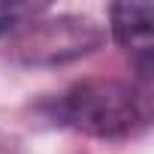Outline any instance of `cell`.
<instances>
[{
    "label": "cell",
    "mask_w": 154,
    "mask_h": 154,
    "mask_svg": "<svg viewBox=\"0 0 154 154\" xmlns=\"http://www.w3.org/2000/svg\"><path fill=\"white\" fill-rule=\"evenodd\" d=\"M48 118L97 139H124L148 127V97L118 79H85L48 106Z\"/></svg>",
    "instance_id": "obj_1"
},
{
    "label": "cell",
    "mask_w": 154,
    "mask_h": 154,
    "mask_svg": "<svg viewBox=\"0 0 154 154\" xmlns=\"http://www.w3.org/2000/svg\"><path fill=\"white\" fill-rule=\"evenodd\" d=\"M112 15V36L121 48L136 54L142 69H148L151 48H154V3L148 0H124L109 9Z\"/></svg>",
    "instance_id": "obj_3"
},
{
    "label": "cell",
    "mask_w": 154,
    "mask_h": 154,
    "mask_svg": "<svg viewBox=\"0 0 154 154\" xmlns=\"http://www.w3.org/2000/svg\"><path fill=\"white\" fill-rule=\"evenodd\" d=\"M100 27L85 15H57L48 21H27L15 39V54L27 63H57L88 54L100 45Z\"/></svg>",
    "instance_id": "obj_2"
},
{
    "label": "cell",
    "mask_w": 154,
    "mask_h": 154,
    "mask_svg": "<svg viewBox=\"0 0 154 154\" xmlns=\"http://www.w3.org/2000/svg\"><path fill=\"white\" fill-rule=\"evenodd\" d=\"M39 12H45V6H33V3H0V30H9L15 24H27Z\"/></svg>",
    "instance_id": "obj_4"
}]
</instances>
